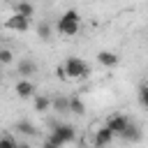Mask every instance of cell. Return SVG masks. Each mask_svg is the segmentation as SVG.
Segmentation results:
<instances>
[{"instance_id":"11","label":"cell","mask_w":148,"mask_h":148,"mask_svg":"<svg viewBox=\"0 0 148 148\" xmlns=\"http://www.w3.org/2000/svg\"><path fill=\"white\" fill-rule=\"evenodd\" d=\"M120 136H123V139H127V141H139V139H141V132H139V127L130 120V125L125 127V132H123Z\"/></svg>"},{"instance_id":"4","label":"cell","mask_w":148,"mask_h":148,"mask_svg":"<svg viewBox=\"0 0 148 148\" xmlns=\"http://www.w3.org/2000/svg\"><path fill=\"white\" fill-rule=\"evenodd\" d=\"M130 125V118L127 116H123V113H113V116H109L106 118V127L113 132V136H120L123 132H125V127Z\"/></svg>"},{"instance_id":"12","label":"cell","mask_w":148,"mask_h":148,"mask_svg":"<svg viewBox=\"0 0 148 148\" xmlns=\"http://www.w3.org/2000/svg\"><path fill=\"white\" fill-rule=\"evenodd\" d=\"M32 104H35V111H39V113H44V111H49V109H51V99H49V97H44V95H37Z\"/></svg>"},{"instance_id":"3","label":"cell","mask_w":148,"mask_h":148,"mask_svg":"<svg viewBox=\"0 0 148 148\" xmlns=\"http://www.w3.org/2000/svg\"><path fill=\"white\" fill-rule=\"evenodd\" d=\"M74 136H76V132H74L72 125H56L53 132H51V136H49V141H51L56 148H60V146L74 141Z\"/></svg>"},{"instance_id":"20","label":"cell","mask_w":148,"mask_h":148,"mask_svg":"<svg viewBox=\"0 0 148 148\" xmlns=\"http://www.w3.org/2000/svg\"><path fill=\"white\" fill-rule=\"evenodd\" d=\"M42 148H56V146H53V143H51V141H49V139H46V141H44V146H42Z\"/></svg>"},{"instance_id":"21","label":"cell","mask_w":148,"mask_h":148,"mask_svg":"<svg viewBox=\"0 0 148 148\" xmlns=\"http://www.w3.org/2000/svg\"><path fill=\"white\" fill-rule=\"evenodd\" d=\"M16 148H30V143H16Z\"/></svg>"},{"instance_id":"19","label":"cell","mask_w":148,"mask_h":148,"mask_svg":"<svg viewBox=\"0 0 148 148\" xmlns=\"http://www.w3.org/2000/svg\"><path fill=\"white\" fill-rule=\"evenodd\" d=\"M0 148H16V141L12 136H0Z\"/></svg>"},{"instance_id":"5","label":"cell","mask_w":148,"mask_h":148,"mask_svg":"<svg viewBox=\"0 0 148 148\" xmlns=\"http://www.w3.org/2000/svg\"><path fill=\"white\" fill-rule=\"evenodd\" d=\"M5 28H9V30H16V32H25L28 28H30V18H25V16H21V14H12L7 21H5Z\"/></svg>"},{"instance_id":"13","label":"cell","mask_w":148,"mask_h":148,"mask_svg":"<svg viewBox=\"0 0 148 148\" xmlns=\"http://www.w3.org/2000/svg\"><path fill=\"white\" fill-rule=\"evenodd\" d=\"M69 111L76 113V116H83L86 113V104L81 102V97H69Z\"/></svg>"},{"instance_id":"1","label":"cell","mask_w":148,"mask_h":148,"mask_svg":"<svg viewBox=\"0 0 148 148\" xmlns=\"http://www.w3.org/2000/svg\"><path fill=\"white\" fill-rule=\"evenodd\" d=\"M79 21H81V16H79V12H74V9H67L60 18H58V23H56V30L60 32V35H65V37H74L76 32H79Z\"/></svg>"},{"instance_id":"17","label":"cell","mask_w":148,"mask_h":148,"mask_svg":"<svg viewBox=\"0 0 148 148\" xmlns=\"http://www.w3.org/2000/svg\"><path fill=\"white\" fill-rule=\"evenodd\" d=\"M139 104L143 109H148V86H141L139 88Z\"/></svg>"},{"instance_id":"18","label":"cell","mask_w":148,"mask_h":148,"mask_svg":"<svg viewBox=\"0 0 148 148\" xmlns=\"http://www.w3.org/2000/svg\"><path fill=\"white\" fill-rule=\"evenodd\" d=\"M12 60H14V53H12L9 49H0V62H2V65H9Z\"/></svg>"},{"instance_id":"10","label":"cell","mask_w":148,"mask_h":148,"mask_svg":"<svg viewBox=\"0 0 148 148\" xmlns=\"http://www.w3.org/2000/svg\"><path fill=\"white\" fill-rule=\"evenodd\" d=\"M16 130H18V134H25V136H35L37 134V127L30 120H18L16 123Z\"/></svg>"},{"instance_id":"6","label":"cell","mask_w":148,"mask_h":148,"mask_svg":"<svg viewBox=\"0 0 148 148\" xmlns=\"http://www.w3.org/2000/svg\"><path fill=\"white\" fill-rule=\"evenodd\" d=\"M111 141H113V132H111L106 125H104V127H99V130L95 132V141H92V143H95V148H104V146H109Z\"/></svg>"},{"instance_id":"15","label":"cell","mask_w":148,"mask_h":148,"mask_svg":"<svg viewBox=\"0 0 148 148\" xmlns=\"http://www.w3.org/2000/svg\"><path fill=\"white\" fill-rule=\"evenodd\" d=\"M51 106L56 111H69V99L67 97H53L51 99Z\"/></svg>"},{"instance_id":"16","label":"cell","mask_w":148,"mask_h":148,"mask_svg":"<svg viewBox=\"0 0 148 148\" xmlns=\"http://www.w3.org/2000/svg\"><path fill=\"white\" fill-rule=\"evenodd\" d=\"M37 35H39L42 39H49V37H51V25H49V23H39V25H37Z\"/></svg>"},{"instance_id":"14","label":"cell","mask_w":148,"mask_h":148,"mask_svg":"<svg viewBox=\"0 0 148 148\" xmlns=\"http://www.w3.org/2000/svg\"><path fill=\"white\" fill-rule=\"evenodd\" d=\"M16 14H21V16H25V18H32L35 9H32L30 2H18V5H16Z\"/></svg>"},{"instance_id":"7","label":"cell","mask_w":148,"mask_h":148,"mask_svg":"<svg viewBox=\"0 0 148 148\" xmlns=\"http://www.w3.org/2000/svg\"><path fill=\"white\" fill-rule=\"evenodd\" d=\"M14 90H16V95L18 97H32L35 95V83L32 81H28V79H21V81H16V86H14Z\"/></svg>"},{"instance_id":"8","label":"cell","mask_w":148,"mask_h":148,"mask_svg":"<svg viewBox=\"0 0 148 148\" xmlns=\"http://www.w3.org/2000/svg\"><path fill=\"white\" fill-rule=\"evenodd\" d=\"M97 62H99L102 67H116V65H118V56H116L113 51H99V53H97Z\"/></svg>"},{"instance_id":"2","label":"cell","mask_w":148,"mask_h":148,"mask_svg":"<svg viewBox=\"0 0 148 148\" xmlns=\"http://www.w3.org/2000/svg\"><path fill=\"white\" fill-rule=\"evenodd\" d=\"M62 69H65V76L67 79H86L90 74V67L86 60L76 58V56H69L65 62H62Z\"/></svg>"},{"instance_id":"9","label":"cell","mask_w":148,"mask_h":148,"mask_svg":"<svg viewBox=\"0 0 148 148\" xmlns=\"http://www.w3.org/2000/svg\"><path fill=\"white\" fill-rule=\"evenodd\" d=\"M35 72H37V62L35 60H28V58L18 60V74L21 76H32Z\"/></svg>"}]
</instances>
